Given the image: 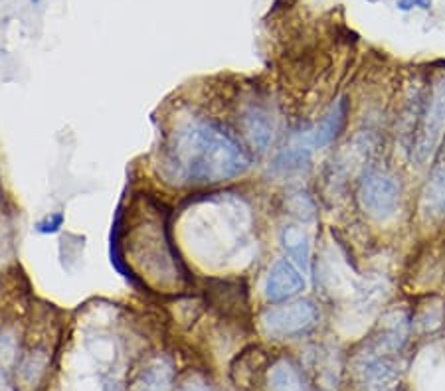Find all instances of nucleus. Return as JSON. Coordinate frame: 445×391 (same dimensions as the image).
<instances>
[{"mask_svg": "<svg viewBox=\"0 0 445 391\" xmlns=\"http://www.w3.org/2000/svg\"><path fill=\"white\" fill-rule=\"evenodd\" d=\"M396 354L376 348L366 342L364 350L358 354L352 363L356 383L360 391H402L400 368L396 363Z\"/></svg>", "mask_w": 445, "mask_h": 391, "instance_id": "3", "label": "nucleus"}, {"mask_svg": "<svg viewBox=\"0 0 445 391\" xmlns=\"http://www.w3.org/2000/svg\"><path fill=\"white\" fill-rule=\"evenodd\" d=\"M316 323H319V313H316L315 304L309 301H297L285 306H275L261 316L263 332L277 340L303 336L309 330H313Z\"/></svg>", "mask_w": 445, "mask_h": 391, "instance_id": "5", "label": "nucleus"}, {"mask_svg": "<svg viewBox=\"0 0 445 391\" xmlns=\"http://www.w3.org/2000/svg\"><path fill=\"white\" fill-rule=\"evenodd\" d=\"M61 224H64V215L54 214L49 215L46 222H40V224L36 225V229H38L40 234H56L59 227H61Z\"/></svg>", "mask_w": 445, "mask_h": 391, "instance_id": "13", "label": "nucleus"}, {"mask_svg": "<svg viewBox=\"0 0 445 391\" xmlns=\"http://www.w3.org/2000/svg\"><path fill=\"white\" fill-rule=\"evenodd\" d=\"M162 167L180 186H212L242 176L249 158L224 127L212 121H190L170 135Z\"/></svg>", "mask_w": 445, "mask_h": 391, "instance_id": "1", "label": "nucleus"}, {"mask_svg": "<svg viewBox=\"0 0 445 391\" xmlns=\"http://www.w3.org/2000/svg\"><path fill=\"white\" fill-rule=\"evenodd\" d=\"M358 202L372 219L386 222L394 217L400 204V188L396 178L380 170L366 172L358 186Z\"/></svg>", "mask_w": 445, "mask_h": 391, "instance_id": "4", "label": "nucleus"}, {"mask_svg": "<svg viewBox=\"0 0 445 391\" xmlns=\"http://www.w3.org/2000/svg\"><path fill=\"white\" fill-rule=\"evenodd\" d=\"M281 247L285 249V253L295 261L299 267L307 269L309 267V257H311V245L307 234L297 227V225H287L281 231Z\"/></svg>", "mask_w": 445, "mask_h": 391, "instance_id": "11", "label": "nucleus"}, {"mask_svg": "<svg viewBox=\"0 0 445 391\" xmlns=\"http://www.w3.org/2000/svg\"><path fill=\"white\" fill-rule=\"evenodd\" d=\"M420 212L425 222H437L445 217V157L437 160L425 182L420 200Z\"/></svg>", "mask_w": 445, "mask_h": 391, "instance_id": "8", "label": "nucleus"}, {"mask_svg": "<svg viewBox=\"0 0 445 391\" xmlns=\"http://www.w3.org/2000/svg\"><path fill=\"white\" fill-rule=\"evenodd\" d=\"M174 372L167 360H153L147 363L133 382V391H172Z\"/></svg>", "mask_w": 445, "mask_h": 391, "instance_id": "10", "label": "nucleus"}, {"mask_svg": "<svg viewBox=\"0 0 445 391\" xmlns=\"http://www.w3.org/2000/svg\"><path fill=\"white\" fill-rule=\"evenodd\" d=\"M269 391H307V387L295 366L281 360L269 370Z\"/></svg>", "mask_w": 445, "mask_h": 391, "instance_id": "12", "label": "nucleus"}, {"mask_svg": "<svg viewBox=\"0 0 445 391\" xmlns=\"http://www.w3.org/2000/svg\"><path fill=\"white\" fill-rule=\"evenodd\" d=\"M346 115H348L346 101H336L335 105L328 109V113L316 123L315 127L309 128L305 133H301V135H297V137L301 138L303 145H305L307 148H311V150L326 147V145H331V143L340 135V131L345 128Z\"/></svg>", "mask_w": 445, "mask_h": 391, "instance_id": "7", "label": "nucleus"}, {"mask_svg": "<svg viewBox=\"0 0 445 391\" xmlns=\"http://www.w3.org/2000/svg\"><path fill=\"white\" fill-rule=\"evenodd\" d=\"M242 128H244V135L249 140V145L257 152H266L269 145L273 143L275 127H273L271 117L263 109H247L244 117H242Z\"/></svg>", "mask_w": 445, "mask_h": 391, "instance_id": "9", "label": "nucleus"}, {"mask_svg": "<svg viewBox=\"0 0 445 391\" xmlns=\"http://www.w3.org/2000/svg\"><path fill=\"white\" fill-rule=\"evenodd\" d=\"M178 391H212V387L206 385V382H202V380H188L186 383L180 385Z\"/></svg>", "mask_w": 445, "mask_h": 391, "instance_id": "14", "label": "nucleus"}, {"mask_svg": "<svg viewBox=\"0 0 445 391\" xmlns=\"http://www.w3.org/2000/svg\"><path fill=\"white\" fill-rule=\"evenodd\" d=\"M445 137V71L434 79L432 88L427 91V97L417 127L412 135V158L417 164H425L429 158L437 152Z\"/></svg>", "mask_w": 445, "mask_h": 391, "instance_id": "2", "label": "nucleus"}, {"mask_svg": "<svg viewBox=\"0 0 445 391\" xmlns=\"http://www.w3.org/2000/svg\"><path fill=\"white\" fill-rule=\"evenodd\" d=\"M305 289V279L295 265L277 261L267 275L266 299L269 303H281Z\"/></svg>", "mask_w": 445, "mask_h": 391, "instance_id": "6", "label": "nucleus"}]
</instances>
